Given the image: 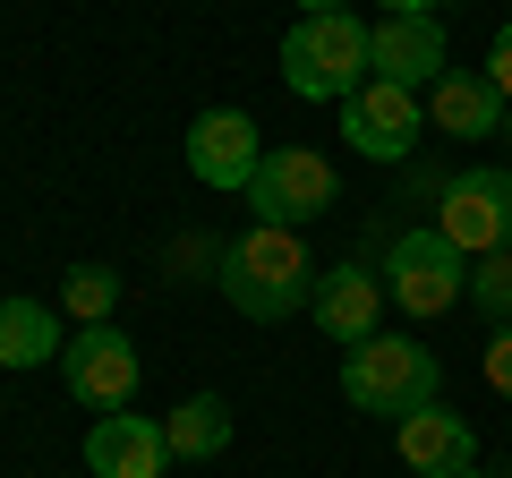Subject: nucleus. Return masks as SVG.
<instances>
[{
    "mask_svg": "<svg viewBox=\"0 0 512 478\" xmlns=\"http://www.w3.org/2000/svg\"><path fill=\"white\" fill-rule=\"evenodd\" d=\"M222 299L256 325H274V316L308 308L316 299V265H308V239L282 231V222H248V231L222 248Z\"/></svg>",
    "mask_w": 512,
    "mask_h": 478,
    "instance_id": "nucleus-1",
    "label": "nucleus"
},
{
    "mask_svg": "<svg viewBox=\"0 0 512 478\" xmlns=\"http://www.w3.org/2000/svg\"><path fill=\"white\" fill-rule=\"evenodd\" d=\"M444 393V368L427 342H393V333H367V342H350L342 359V402L350 410H376V419H410V410H427Z\"/></svg>",
    "mask_w": 512,
    "mask_h": 478,
    "instance_id": "nucleus-2",
    "label": "nucleus"
},
{
    "mask_svg": "<svg viewBox=\"0 0 512 478\" xmlns=\"http://www.w3.org/2000/svg\"><path fill=\"white\" fill-rule=\"evenodd\" d=\"M282 77H291V94H308V103H350V94L367 86V26L350 18V9H316V18H291V35H282Z\"/></svg>",
    "mask_w": 512,
    "mask_h": 478,
    "instance_id": "nucleus-3",
    "label": "nucleus"
},
{
    "mask_svg": "<svg viewBox=\"0 0 512 478\" xmlns=\"http://www.w3.org/2000/svg\"><path fill=\"white\" fill-rule=\"evenodd\" d=\"M384 299L410 308V316H444L453 299H470V257H461L436 222H419V231H402L384 248Z\"/></svg>",
    "mask_w": 512,
    "mask_h": 478,
    "instance_id": "nucleus-4",
    "label": "nucleus"
},
{
    "mask_svg": "<svg viewBox=\"0 0 512 478\" xmlns=\"http://www.w3.org/2000/svg\"><path fill=\"white\" fill-rule=\"evenodd\" d=\"M248 205H256V222L308 231L316 214L342 205V180H333V163H325L316 146H274L265 163H256V180H248Z\"/></svg>",
    "mask_w": 512,
    "mask_h": 478,
    "instance_id": "nucleus-5",
    "label": "nucleus"
},
{
    "mask_svg": "<svg viewBox=\"0 0 512 478\" xmlns=\"http://www.w3.org/2000/svg\"><path fill=\"white\" fill-rule=\"evenodd\" d=\"M436 231L461 257H495L512 248V171H453L436 188Z\"/></svg>",
    "mask_w": 512,
    "mask_h": 478,
    "instance_id": "nucleus-6",
    "label": "nucleus"
},
{
    "mask_svg": "<svg viewBox=\"0 0 512 478\" xmlns=\"http://www.w3.org/2000/svg\"><path fill=\"white\" fill-rule=\"evenodd\" d=\"M60 376H69V393L86 410H120L137 393V342L120 325H77L69 350H60Z\"/></svg>",
    "mask_w": 512,
    "mask_h": 478,
    "instance_id": "nucleus-7",
    "label": "nucleus"
},
{
    "mask_svg": "<svg viewBox=\"0 0 512 478\" xmlns=\"http://www.w3.org/2000/svg\"><path fill=\"white\" fill-rule=\"evenodd\" d=\"M342 137L367 154V163H402V154L419 146V94L384 86V77H367V86L342 103Z\"/></svg>",
    "mask_w": 512,
    "mask_h": 478,
    "instance_id": "nucleus-8",
    "label": "nucleus"
},
{
    "mask_svg": "<svg viewBox=\"0 0 512 478\" xmlns=\"http://www.w3.org/2000/svg\"><path fill=\"white\" fill-rule=\"evenodd\" d=\"M256 163H265V146H256L248 111H197V120H188V171H197L205 188H239V197H248Z\"/></svg>",
    "mask_w": 512,
    "mask_h": 478,
    "instance_id": "nucleus-9",
    "label": "nucleus"
},
{
    "mask_svg": "<svg viewBox=\"0 0 512 478\" xmlns=\"http://www.w3.org/2000/svg\"><path fill=\"white\" fill-rule=\"evenodd\" d=\"M367 69L402 94H427L444 77V26L436 18H384L367 26Z\"/></svg>",
    "mask_w": 512,
    "mask_h": 478,
    "instance_id": "nucleus-10",
    "label": "nucleus"
},
{
    "mask_svg": "<svg viewBox=\"0 0 512 478\" xmlns=\"http://www.w3.org/2000/svg\"><path fill=\"white\" fill-rule=\"evenodd\" d=\"M86 470L94 478H163L171 470V436L137 410H103L86 427Z\"/></svg>",
    "mask_w": 512,
    "mask_h": 478,
    "instance_id": "nucleus-11",
    "label": "nucleus"
},
{
    "mask_svg": "<svg viewBox=\"0 0 512 478\" xmlns=\"http://www.w3.org/2000/svg\"><path fill=\"white\" fill-rule=\"evenodd\" d=\"M393 444H402V461H410L419 478H461V470L478 461V427L461 419V410H444V402L393 419Z\"/></svg>",
    "mask_w": 512,
    "mask_h": 478,
    "instance_id": "nucleus-12",
    "label": "nucleus"
},
{
    "mask_svg": "<svg viewBox=\"0 0 512 478\" xmlns=\"http://www.w3.org/2000/svg\"><path fill=\"white\" fill-rule=\"evenodd\" d=\"M376 308H384V282L367 274L359 257H350V265H333V274H316L308 316L333 333V342H367V333H376Z\"/></svg>",
    "mask_w": 512,
    "mask_h": 478,
    "instance_id": "nucleus-13",
    "label": "nucleus"
},
{
    "mask_svg": "<svg viewBox=\"0 0 512 478\" xmlns=\"http://www.w3.org/2000/svg\"><path fill=\"white\" fill-rule=\"evenodd\" d=\"M427 111H436V129L444 137H504V94L487 86V77H470V69H444L436 86H427Z\"/></svg>",
    "mask_w": 512,
    "mask_h": 478,
    "instance_id": "nucleus-14",
    "label": "nucleus"
},
{
    "mask_svg": "<svg viewBox=\"0 0 512 478\" xmlns=\"http://www.w3.org/2000/svg\"><path fill=\"white\" fill-rule=\"evenodd\" d=\"M60 350H69V333L43 299H0V368H43Z\"/></svg>",
    "mask_w": 512,
    "mask_h": 478,
    "instance_id": "nucleus-15",
    "label": "nucleus"
},
{
    "mask_svg": "<svg viewBox=\"0 0 512 478\" xmlns=\"http://www.w3.org/2000/svg\"><path fill=\"white\" fill-rule=\"evenodd\" d=\"M163 436H171V461H214L222 444H231V402H222V393H188L163 419Z\"/></svg>",
    "mask_w": 512,
    "mask_h": 478,
    "instance_id": "nucleus-16",
    "label": "nucleus"
},
{
    "mask_svg": "<svg viewBox=\"0 0 512 478\" xmlns=\"http://www.w3.org/2000/svg\"><path fill=\"white\" fill-rule=\"evenodd\" d=\"M60 308H69L77 325H111V308H120V274H111V265H69V274H60Z\"/></svg>",
    "mask_w": 512,
    "mask_h": 478,
    "instance_id": "nucleus-17",
    "label": "nucleus"
},
{
    "mask_svg": "<svg viewBox=\"0 0 512 478\" xmlns=\"http://www.w3.org/2000/svg\"><path fill=\"white\" fill-rule=\"evenodd\" d=\"M470 299L495 316V325L512 316V248H495V257H470Z\"/></svg>",
    "mask_w": 512,
    "mask_h": 478,
    "instance_id": "nucleus-18",
    "label": "nucleus"
},
{
    "mask_svg": "<svg viewBox=\"0 0 512 478\" xmlns=\"http://www.w3.org/2000/svg\"><path fill=\"white\" fill-rule=\"evenodd\" d=\"M487 385H495V393L512 402V316L495 325V342H487Z\"/></svg>",
    "mask_w": 512,
    "mask_h": 478,
    "instance_id": "nucleus-19",
    "label": "nucleus"
},
{
    "mask_svg": "<svg viewBox=\"0 0 512 478\" xmlns=\"http://www.w3.org/2000/svg\"><path fill=\"white\" fill-rule=\"evenodd\" d=\"M487 86H495V94H504V103H512V26H504V35H495V52H487Z\"/></svg>",
    "mask_w": 512,
    "mask_h": 478,
    "instance_id": "nucleus-20",
    "label": "nucleus"
},
{
    "mask_svg": "<svg viewBox=\"0 0 512 478\" xmlns=\"http://www.w3.org/2000/svg\"><path fill=\"white\" fill-rule=\"evenodd\" d=\"M384 18H436V0H376Z\"/></svg>",
    "mask_w": 512,
    "mask_h": 478,
    "instance_id": "nucleus-21",
    "label": "nucleus"
},
{
    "mask_svg": "<svg viewBox=\"0 0 512 478\" xmlns=\"http://www.w3.org/2000/svg\"><path fill=\"white\" fill-rule=\"evenodd\" d=\"M316 9H342V0H299V18H316Z\"/></svg>",
    "mask_w": 512,
    "mask_h": 478,
    "instance_id": "nucleus-22",
    "label": "nucleus"
},
{
    "mask_svg": "<svg viewBox=\"0 0 512 478\" xmlns=\"http://www.w3.org/2000/svg\"><path fill=\"white\" fill-rule=\"evenodd\" d=\"M504 146H512V111H504Z\"/></svg>",
    "mask_w": 512,
    "mask_h": 478,
    "instance_id": "nucleus-23",
    "label": "nucleus"
},
{
    "mask_svg": "<svg viewBox=\"0 0 512 478\" xmlns=\"http://www.w3.org/2000/svg\"><path fill=\"white\" fill-rule=\"evenodd\" d=\"M461 478H478V470H461Z\"/></svg>",
    "mask_w": 512,
    "mask_h": 478,
    "instance_id": "nucleus-24",
    "label": "nucleus"
}]
</instances>
